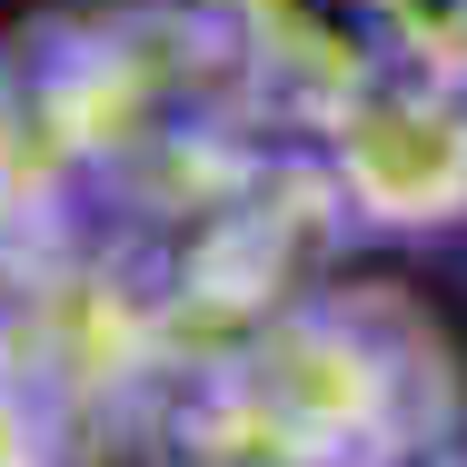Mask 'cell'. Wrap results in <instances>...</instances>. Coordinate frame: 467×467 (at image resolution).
Masks as SVG:
<instances>
[{
    "label": "cell",
    "instance_id": "2",
    "mask_svg": "<svg viewBox=\"0 0 467 467\" xmlns=\"http://www.w3.org/2000/svg\"><path fill=\"white\" fill-rule=\"evenodd\" d=\"M318 160L358 229H458L467 219V80L378 70L318 119Z\"/></svg>",
    "mask_w": 467,
    "mask_h": 467
},
{
    "label": "cell",
    "instance_id": "1",
    "mask_svg": "<svg viewBox=\"0 0 467 467\" xmlns=\"http://www.w3.org/2000/svg\"><path fill=\"white\" fill-rule=\"evenodd\" d=\"M170 448L199 467H428L458 448V358L398 288H318L170 388Z\"/></svg>",
    "mask_w": 467,
    "mask_h": 467
},
{
    "label": "cell",
    "instance_id": "4",
    "mask_svg": "<svg viewBox=\"0 0 467 467\" xmlns=\"http://www.w3.org/2000/svg\"><path fill=\"white\" fill-rule=\"evenodd\" d=\"M428 467H467V438H458V448H438V458H428Z\"/></svg>",
    "mask_w": 467,
    "mask_h": 467
},
{
    "label": "cell",
    "instance_id": "3",
    "mask_svg": "<svg viewBox=\"0 0 467 467\" xmlns=\"http://www.w3.org/2000/svg\"><path fill=\"white\" fill-rule=\"evenodd\" d=\"M378 20H388V50L408 70L467 80V0H378Z\"/></svg>",
    "mask_w": 467,
    "mask_h": 467
}]
</instances>
